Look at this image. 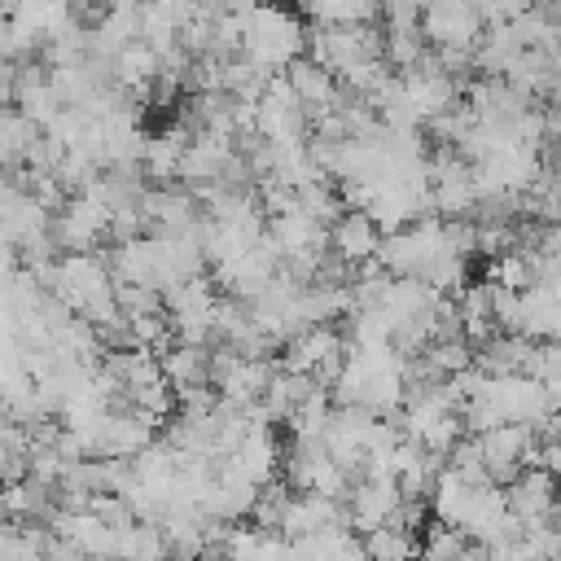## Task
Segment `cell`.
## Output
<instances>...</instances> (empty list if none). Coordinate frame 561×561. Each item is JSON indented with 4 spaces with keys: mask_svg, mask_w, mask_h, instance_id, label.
<instances>
[{
    "mask_svg": "<svg viewBox=\"0 0 561 561\" xmlns=\"http://www.w3.org/2000/svg\"><path fill=\"white\" fill-rule=\"evenodd\" d=\"M254 131L267 140V145H298L307 140L311 131V118L302 110V101L294 96L289 79L285 75H272L263 96H259V114H254Z\"/></svg>",
    "mask_w": 561,
    "mask_h": 561,
    "instance_id": "cell-4",
    "label": "cell"
},
{
    "mask_svg": "<svg viewBox=\"0 0 561 561\" xmlns=\"http://www.w3.org/2000/svg\"><path fill=\"white\" fill-rule=\"evenodd\" d=\"M110 224H114V210L110 202L96 193V188H79L53 219V237L57 245H66L70 254L75 250H96L101 237H110Z\"/></svg>",
    "mask_w": 561,
    "mask_h": 561,
    "instance_id": "cell-5",
    "label": "cell"
},
{
    "mask_svg": "<svg viewBox=\"0 0 561 561\" xmlns=\"http://www.w3.org/2000/svg\"><path fill=\"white\" fill-rule=\"evenodd\" d=\"M377 4L386 13V26H412V22H421L430 0H377Z\"/></svg>",
    "mask_w": 561,
    "mask_h": 561,
    "instance_id": "cell-22",
    "label": "cell"
},
{
    "mask_svg": "<svg viewBox=\"0 0 561 561\" xmlns=\"http://www.w3.org/2000/svg\"><path fill=\"white\" fill-rule=\"evenodd\" d=\"M443 254H456L443 237V219L425 215L399 232H386L381 237V250H377V263L390 272V276H412V280H425L434 272V263Z\"/></svg>",
    "mask_w": 561,
    "mask_h": 561,
    "instance_id": "cell-2",
    "label": "cell"
},
{
    "mask_svg": "<svg viewBox=\"0 0 561 561\" xmlns=\"http://www.w3.org/2000/svg\"><path fill=\"white\" fill-rule=\"evenodd\" d=\"M114 561H171V543H167L162 522H131L127 530H118Z\"/></svg>",
    "mask_w": 561,
    "mask_h": 561,
    "instance_id": "cell-17",
    "label": "cell"
},
{
    "mask_svg": "<svg viewBox=\"0 0 561 561\" xmlns=\"http://www.w3.org/2000/svg\"><path fill=\"white\" fill-rule=\"evenodd\" d=\"M486 280H491V285H500V289L526 294V289L535 285V272H530V250H526V254H522V250H504V254H495V259H491Z\"/></svg>",
    "mask_w": 561,
    "mask_h": 561,
    "instance_id": "cell-19",
    "label": "cell"
},
{
    "mask_svg": "<svg viewBox=\"0 0 561 561\" xmlns=\"http://www.w3.org/2000/svg\"><path fill=\"white\" fill-rule=\"evenodd\" d=\"M110 75L118 79V88H127V92H145V88L162 75V57H158L145 39H136V44H127V48L110 61Z\"/></svg>",
    "mask_w": 561,
    "mask_h": 561,
    "instance_id": "cell-16",
    "label": "cell"
},
{
    "mask_svg": "<svg viewBox=\"0 0 561 561\" xmlns=\"http://www.w3.org/2000/svg\"><path fill=\"white\" fill-rule=\"evenodd\" d=\"M285 486L346 504V495H351V473H346L320 443H294V451L285 456Z\"/></svg>",
    "mask_w": 561,
    "mask_h": 561,
    "instance_id": "cell-6",
    "label": "cell"
},
{
    "mask_svg": "<svg viewBox=\"0 0 561 561\" xmlns=\"http://www.w3.org/2000/svg\"><path fill=\"white\" fill-rule=\"evenodd\" d=\"M342 355H346L342 333L329 329V324H311V329H302V333H294L285 342L276 364L285 373H302V377H316L320 386H333V377L342 368Z\"/></svg>",
    "mask_w": 561,
    "mask_h": 561,
    "instance_id": "cell-3",
    "label": "cell"
},
{
    "mask_svg": "<svg viewBox=\"0 0 561 561\" xmlns=\"http://www.w3.org/2000/svg\"><path fill=\"white\" fill-rule=\"evenodd\" d=\"M188 140H193V136H188V127H171V131L149 136L140 167H145V171L158 180V188H167V184H171V175H180V158H184Z\"/></svg>",
    "mask_w": 561,
    "mask_h": 561,
    "instance_id": "cell-14",
    "label": "cell"
},
{
    "mask_svg": "<svg viewBox=\"0 0 561 561\" xmlns=\"http://www.w3.org/2000/svg\"><path fill=\"white\" fill-rule=\"evenodd\" d=\"M381 228L373 224L368 210H342L333 224H329V245L337 254V263L346 267H359V263H373L377 250H381Z\"/></svg>",
    "mask_w": 561,
    "mask_h": 561,
    "instance_id": "cell-11",
    "label": "cell"
},
{
    "mask_svg": "<svg viewBox=\"0 0 561 561\" xmlns=\"http://www.w3.org/2000/svg\"><path fill=\"white\" fill-rule=\"evenodd\" d=\"M162 377L175 386V390H188V386H210V355L206 346H184V342H171L162 355Z\"/></svg>",
    "mask_w": 561,
    "mask_h": 561,
    "instance_id": "cell-15",
    "label": "cell"
},
{
    "mask_svg": "<svg viewBox=\"0 0 561 561\" xmlns=\"http://www.w3.org/2000/svg\"><path fill=\"white\" fill-rule=\"evenodd\" d=\"M333 526H351L342 500H324V495H311V491H294L289 504H285V513H280L276 535H285L289 543H298V539H311V535L333 530Z\"/></svg>",
    "mask_w": 561,
    "mask_h": 561,
    "instance_id": "cell-10",
    "label": "cell"
},
{
    "mask_svg": "<svg viewBox=\"0 0 561 561\" xmlns=\"http://www.w3.org/2000/svg\"><path fill=\"white\" fill-rule=\"evenodd\" d=\"M557 491H561V482L548 469H522L504 486V500H508V513L522 526H539V522H557L561 517V495Z\"/></svg>",
    "mask_w": 561,
    "mask_h": 561,
    "instance_id": "cell-8",
    "label": "cell"
},
{
    "mask_svg": "<svg viewBox=\"0 0 561 561\" xmlns=\"http://www.w3.org/2000/svg\"><path fill=\"white\" fill-rule=\"evenodd\" d=\"M399 508H403V491L394 478H359L346 495V522L351 530H364V535L394 522Z\"/></svg>",
    "mask_w": 561,
    "mask_h": 561,
    "instance_id": "cell-9",
    "label": "cell"
},
{
    "mask_svg": "<svg viewBox=\"0 0 561 561\" xmlns=\"http://www.w3.org/2000/svg\"><path fill=\"white\" fill-rule=\"evenodd\" d=\"M285 79H289V88H294V96L302 101V110H307L311 123L324 118V114H333V110H342V83H337L324 66H316L311 57H298V61L285 70Z\"/></svg>",
    "mask_w": 561,
    "mask_h": 561,
    "instance_id": "cell-12",
    "label": "cell"
},
{
    "mask_svg": "<svg viewBox=\"0 0 561 561\" xmlns=\"http://www.w3.org/2000/svg\"><path fill=\"white\" fill-rule=\"evenodd\" d=\"M539 469H548L561 482V416H552L539 430Z\"/></svg>",
    "mask_w": 561,
    "mask_h": 561,
    "instance_id": "cell-21",
    "label": "cell"
},
{
    "mask_svg": "<svg viewBox=\"0 0 561 561\" xmlns=\"http://www.w3.org/2000/svg\"><path fill=\"white\" fill-rule=\"evenodd\" d=\"M359 543H364L368 561H416L421 557V535L399 526V522H386V526L368 530Z\"/></svg>",
    "mask_w": 561,
    "mask_h": 561,
    "instance_id": "cell-18",
    "label": "cell"
},
{
    "mask_svg": "<svg viewBox=\"0 0 561 561\" xmlns=\"http://www.w3.org/2000/svg\"><path fill=\"white\" fill-rule=\"evenodd\" d=\"M557 9H561V0H557Z\"/></svg>",
    "mask_w": 561,
    "mask_h": 561,
    "instance_id": "cell-24",
    "label": "cell"
},
{
    "mask_svg": "<svg viewBox=\"0 0 561 561\" xmlns=\"http://www.w3.org/2000/svg\"><path fill=\"white\" fill-rule=\"evenodd\" d=\"M153 430L158 421L145 416V412H110L105 416V430H101V443H96V456H114V460H131L140 456L145 447H153Z\"/></svg>",
    "mask_w": 561,
    "mask_h": 561,
    "instance_id": "cell-13",
    "label": "cell"
},
{
    "mask_svg": "<svg viewBox=\"0 0 561 561\" xmlns=\"http://www.w3.org/2000/svg\"><path fill=\"white\" fill-rule=\"evenodd\" d=\"M307 53V31L285 4H259L241 31V57L267 75L289 70Z\"/></svg>",
    "mask_w": 561,
    "mask_h": 561,
    "instance_id": "cell-1",
    "label": "cell"
},
{
    "mask_svg": "<svg viewBox=\"0 0 561 561\" xmlns=\"http://www.w3.org/2000/svg\"><path fill=\"white\" fill-rule=\"evenodd\" d=\"M465 548H469V535L447 526V522H434L421 535V561H456Z\"/></svg>",
    "mask_w": 561,
    "mask_h": 561,
    "instance_id": "cell-20",
    "label": "cell"
},
{
    "mask_svg": "<svg viewBox=\"0 0 561 561\" xmlns=\"http://www.w3.org/2000/svg\"><path fill=\"white\" fill-rule=\"evenodd\" d=\"M530 4H543V0H530Z\"/></svg>",
    "mask_w": 561,
    "mask_h": 561,
    "instance_id": "cell-23",
    "label": "cell"
},
{
    "mask_svg": "<svg viewBox=\"0 0 561 561\" xmlns=\"http://www.w3.org/2000/svg\"><path fill=\"white\" fill-rule=\"evenodd\" d=\"M486 22L478 13V0H430L421 13V35L434 48H478Z\"/></svg>",
    "mask_w": 561,
    "mask_h": 561,
    "instance_id": "cell-7",
    "label": "cell"
}]
</instances>
